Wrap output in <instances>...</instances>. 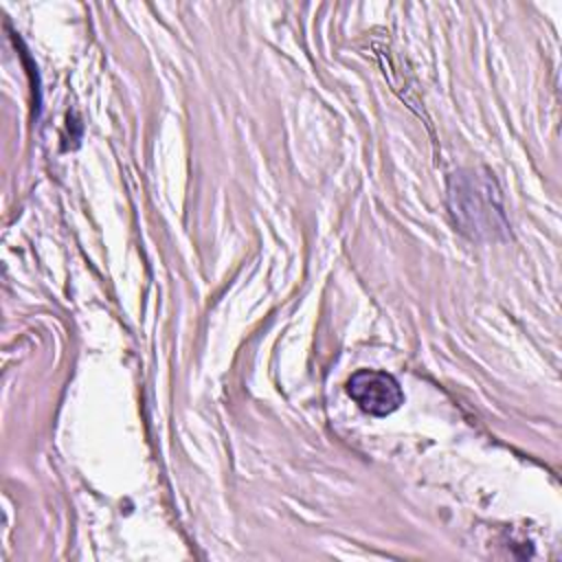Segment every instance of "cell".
Returning <instances> with one entry per match:
<instances>
[{
    "instance_id": "1",
    "label": "cell",
    "mask_w": 562,
    "mask_h": 562,
    "mask_svg": "<svg viewBox=\"0 0 562 562\" xmlns=\"http://www.w3.org/2000/svg\"><path fill=\"white\" fill-rule=\"evenodd\" d=\"M347 393L351 400L369 415H389L400 408L404 393L391 373L360 369L347 382Z\"/></svg>"
}]
</instances>
